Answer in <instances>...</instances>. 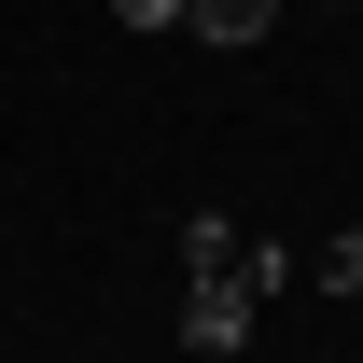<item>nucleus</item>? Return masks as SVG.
Listing matches in <instances>:
<instances>
[{"label": "nucleus", "mask_w": 363, "mask_h": 363, "mask_svg": "<svg viewBox=\"0 0 363 363\" xmlns=\"http://www.w3.org/2000/svg\"><path fill=\"white\" fill-rule=\"evenodd\" d=\"M182 350H196V363H238V350H252V294H238V279H182Z\"/></svg>", "instance_id": "nucleus-1"}, {"label": "nucleus", "mask_w": 363, "mask_h": 363, "mask_svg": "<svg viewBox=\"0 0 363 363\" xmlns=\"http://www.w3.org/2000/svg\"><path fill=\"white\" fill-rule=\"evenodd\" d=\"M182 279H238V294H252V238H238L224 210H196V224H182Z\"/></svg>", "instance_id": "nucleus-2"}, {"label": "nucleus", "mask_w": 363, "mask_h": 363, "mask_svg": "<svg viewBox=\"0 0 363 363\" xmlns=\"http://www.w3.org/2000/svg\"><path fill=\"white\" fill-rule=\"evenodd\" d=\"M182 28H196V43H266V28H279V0H182Z\"/></svg>", "instance_id": "nucleus-3"}, {"label": "nucleus", "mask_w": 363, "mask_h": 363, "mask_svg": "<svg viewBox=\"0 0 363 363\" xmlns=\"http://www.w3.org/2000/svg\"><path fill=\"white\" fill-rule=\"evenodd\" d=\"M308 279H321V294H363V224H350V238H321V266H308Z\"/></svg>", "instance_id": "nucleus-4"}, {"label": "nucleus", "mask_w": 363, "mask_h": 363, "mask_svg": "<svg viewBox=\"0 0 363 363\" xmlns=\"http://www.w3.org/2000/svg\"><path fill=\"white\" fill-rule=\"evenodd\" d=\"M112 28H182V0H112Z\"/></svg>", "instance_id": "nucleus-5"}, {"label": "nucleus", "mask_w": 363, "mask_h": 363, "mask_svg": "<svg viewBox=\"0 0 363 363\" xmlns=\"http://www.w3.org/2000/svg\"><path fill=\"white\" fill-rule=\"evenodd\" d=\"M335 14H363V0H335Z\"/></svg>", "instance_id": "nucleus-6"}]
</instances>
